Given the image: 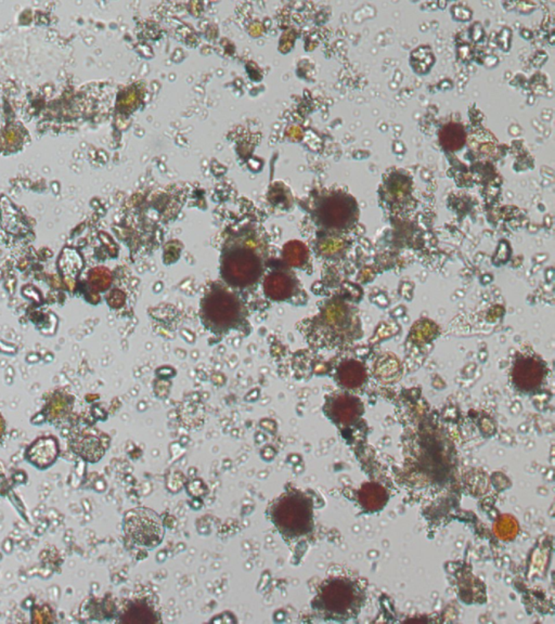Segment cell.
<instances>
[{
	"label": "cell",
	"instance_id": "1",
	"mask_svg": "<svg viewBox=\"0 0 555 624\" xmlns=\"http://www.w3.org/2000/svg\"><path fill=\"white\" fill-rule=\"evenodd\" d=\"M415 469L428 482L444 484L454 471V451L443 434L426 428L421 432L413 452Z\"/></svg>",
	"mask_w": 555,
	"mask_h": 624
},
{
	"label": "cell",
	"instance_id": "2",
	"mask_svg": "<svg viewBox=\"0 0 555 624\" xmlns=\"http://www.w3.org/2000/svg\"><path fill=\"white\" fill-rule=\"evenodd\" d=\"M125 531L134 543L148 549L158 547L164 536L161 519L148 508L132 510L125 521Z\"/></svg>",
	"mask_w": 555,
	"mask_h": 624
},
{
	"label": "cell",
	"instance_id": "3",
	"mask_svg": "<svg viewBox=\"0 0 555 624\" xmlns=\"http://www.w3.org/2000/svg\"><path fill=\"white\" fill-rule=\"evenodd\" d=\"M322 599L330 612L345 614L358 606L359 592L353 581L338 579L325 588Z\"/></svg>",
	"mask_w": 555,
	"mask_h": 624
},
{
	"label": "cell",
	"instance_id": "4",
	"mask_svg": "<svg viewBox=\"0 0 555 624\" xmlns=\"http://www.w3.org/2000/svg\"><path fill=\"white\" fill-rule=\"evenodd\" d=\"M206 320L217 329L231 327L238 316V306L234 298L223 292L213 293L204 306Z\"/></svg>",
	"mask_w": 555,
	"mask_h": 624
},
{
	"label": "cell",
	"instance_id": "5",
	"mask_svg": "<svg viewBox=\"0 0 555 624\" xmlns=\"http://www.w3.org/2000/svg\"><path fill=\"white\" fill-rule=\"evenodd\" d=\"M356 210L357 205L353 199L346 195H334L325 201L320 215L328 227L343 228L354 221Z\"/></svg>",
	"mask_w": 555,
	"mask_h": 624
},
{
	"label": "cell",
	"instance_id": "6",
	"mask_svg": "<svg viewBox=\"0 0 555 624\" xmlns=\"http://www.w3.org/2000/svg\"><path fill=\"white\" fill-rule=\"evenodd\" d=\"M543 365L534 358H521L515 362L512 371L514 384L517 388L524 391L537 389L543 383Z\"/></svg>",
	"mask_w": 555,
	"mask_h": 624
},
{
	"label": "cell",
	"instance_id": "7",
	"mask_svg": "<svg viewBox=\"0 0 555 624\" xmlns=\"http://www.w3.org/2000/svg\"><path fill=\"white\" fill-rule=\"evenodd\" d=\"M386 500V491L380 484H363L359 491V501L369 510H380L384 506Z\"/></svg>",
	"mask_w": 555,
	"mask_h": 624
},
{
	"label": "cell",
	"instance_id": "8",
	"mask_svg": "<svg viewBox=\"0 0 555 624\" xmlns=\"http://www.w3.org/2000/svg\"><path fill=\"white\" fill-rule=\"evenodd\" d=\"M360 412V403L353 397H341L334 404V415L338 422L348 424L356 420Z\"/></svg>",
	"mask_w": 555,
	"mask_h": 624
},
{
	"label": "cell",
	"instance_id": "9",
	"mask_svg": "<svg viewBox=\"0 0 555 624\" xmlns=\"http://www.w3.org/2000/svg\"><path fill=\"white\" fill-rule=\"evenodd\" d=\"M365 377H366L365 369L360 363L356 362V361H349V362L343 364L341 368V383L345 386L352 387V388L360 386L365 381Z\"/></svg>",
	"mask_w": 555,
	"mask_h": 624
},
{
	"label": "cell",
	"instance_id": "10",
	"mask_svg": "<svg viewBox=\"0 0 555 624\" xmlns=\"http://www.w3.org/2000/svg\"><path fill=\"white\" fill-rule=\"evenodd\" d=\"M441 145L448 150H459L463 147L465 141V130L458 124L447 125L439 134Z\"/></svg>",
	"mask_w": 555,
	"mask_h": 624
}]
</instances>
